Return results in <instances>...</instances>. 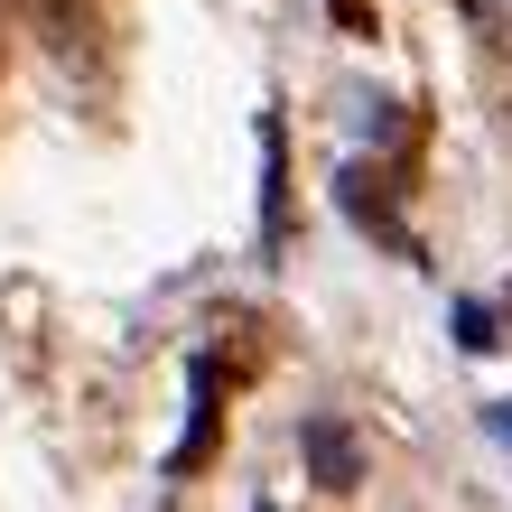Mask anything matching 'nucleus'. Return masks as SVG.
<instances>
[{"instance_id":"nucleus-4","label":"nucleus","mask_w":512,"mask_h":512,"mask_svg":"<svg viewBox=\"0 0 512 512\" xmlns=\"http://www.w3.org/2000/svg\"><path fill=\"white\" fill-rule=\"evenodd\" d=\"M494 429H503V438H512V401H503V410H494Z\"/></svg>"},{"instance_id":"nucleus-1","label":"nucleus","mask_w":512,"mask_h":512,"mask_svg":"<svg viewBox=\"0 0 512 512\" xmlns=\"http://www.w3.org/2000/svg\"><path fill=\"white\" fill-rule=\"evenodd\" d=\"M261 224L280 233V112H261Z\"/></svg>"},{"instance_id":"nucleus-3","label":"nucleus","mask_w":512,"mask_h":512,"mask_svg":"<svg viewBox=\"0 0 512 512\" xmlns=\"http://www.w3.org/2000/svg\"><path fill=\"white\" fill-rule=\"evenodd\" d=\"M457 345L485 354V345H494V317H485V308H457Z\"/></svg>"},{"instance_id":"nucleus-2","label":"nucleus","mask_w":512,"mask_h":512,"mask_svg":"<svg viewBox=\"0 0 512 512\" xmlns=\"http://www.w3.org/2000/svg\"><path fill=\"white\" fill-rule=\"evenodd\" d=\"M308 457H317L326 485H354V447H345V429H326V419H317V429H308Z\"/></svg>"}]
</instances>
